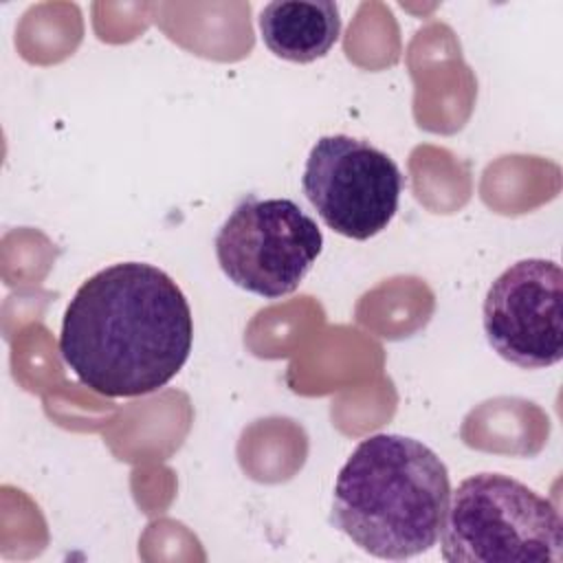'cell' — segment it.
<instances>
[{
    "label": "cell",
    "instance_id": "cell-6",
    "mask_svg": "<svg viewBox=\"0 0 563 563\" xmlns=\"http://www.w3.org/2000/svg\"><path fill=\"white\" fill-rule=\"evenodd\" d=\"M482 325L504 361L523 369L556 365L563 356L561 266L543 257L510 264L488 286Z\"/></svg>",
    "mask_w": 563,
    "mask_h": 563
},
{
    "label": "cell",
    "instance_id": "cell-5",
    "mask_svg": "<svg viewBox=\"0 0 563 563\" xmlns=\"http://www.w3.org/2000/svg\"><path fill=\"white\" fill-rule=\"evenodd\" d=\"M301 189L334 233L369 240L394 220L402 174L394 158L347 134L317 139L306 158Z\"/></svg>",
    "mask_w": 563,
    "mask_h": 563
},
{
    "label": "cell",
    "instance_id": "cell-7",
    "mask_svg": "<svg viewBox=\"0 0 563 563\" xmlns=\"http://www.w3.org/2000/svg\"><path fill=\"white\" fill-rule=\"evenodd\" d=\"M260 33L273 55L310 64L336 44L341 13L330 0H275L260 13Z\"/></svg>",
    "mask_w": 563,
    "mask_h": 563
},
{
    "label": "cell",
    "instance_id": "cell-4",
    "mask_svg": "<svg viewBox=\"0 0 563 563\" xmlns=\"http://www.w3.org/2000/svg\"><path fill=\"white\" fill-rule=\"evenodd\" d=\"M222 273L246 292L279 299L297 290L323 249V233L295 200L246 196L213 240Z\"/></svg>",
    "mask_w": 563,
    "mask_h": 563
},
{
    "label": "cell",
    "instance_id": "cell-1",
    "mask_svg": "<svg viewBox=\"0 0 563 563\" xmlns=\"http://www.w3.org/2000/svg\"><path fill=\"white\" fill-rule=\"evenodd\" d=\"M191 308L180 286L145 262L97 271L73 295L59 354L81 385L106 398H134L165 387L187 363Z\"/></svg>",
    "mask_w": 563,
    "mask_h": 563
},
{
    "label": "cell",
    "instance_id": "cell-3",
    "mask_svg": "<svg viewBox=\"0 0 563 563\" xmlns=\"http://www.w3.org/2000/svg\"><path fill=\"white\" fill-rule=\"evenodd\" d=\"M449 563H559L563 521L556 506L504 473H477L449 497L440 530Z\"/></svg>",
    "mask_w": 563,
    "mask_h": 563
},
{
    "label": "cell",
    "instance_id": "cell-2",
    "mask_svg": "<svg viewBox=\"0 0 563 563\" xmlns=\"http://www.w3.org/2000/svg\"><path fill=\"white\" fill-rule=\"evenodd\" d=\"M449 497V471L435 451L400 433H376L341 466L330 521L367 554L405 561L438 543Z\"/></svg>",
    "mask_w": 563,
    "mask_h": 563
}]
</instances>
